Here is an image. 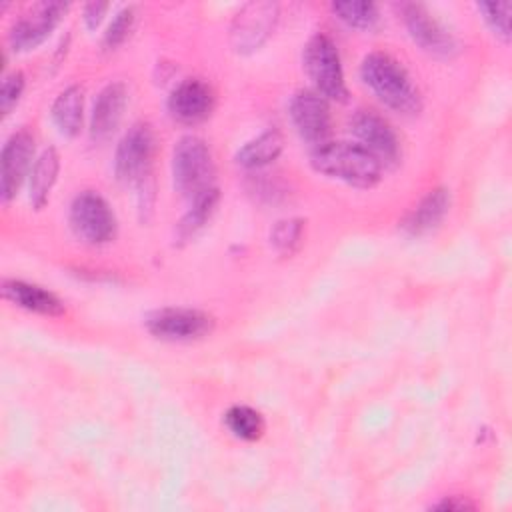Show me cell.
Returning a JSON list of instances; mask_svg holds the SVG:
<instances>
[{
    "label": "cell",
    "instance_id": "16",
    "mask_svg": "<svg viewBox=\"0 0 512 512\" xmlns=\"http://www.w3.org/2000/svg\"><path fill=\"white\" fill-rule=\"evenodd\" d=\"M2 294L14 306L34 312V314L62 316L66 312L64 302L54 292H50L38 284H30L26 280H16V278L4 280Z\"/></svg>",
    "mask_w": 512,
    "mask_h": 512
},
{
    "label": "cell",
    "instance_id": "27",
    "mask_svg": "<svg viewBox=\"0 0 512 512\" xmlns=\"http://www.w3.org/2000/svg\"><path fill=\"white\" fill-rule=\"evenodd\" d=\"M24 86H26V78L20 70H14L4 76L2 88H0V110L4 116L10 114L12 108L20 102Z\"/></svg>",
    "mask_w": 512,
    "mask_h": 512
},
{
    "label": "cell",
    "instance_id": "15",
    "mask_svg": "<svg viewBox=\"0 0 512 512\" xmlns=\"http://www.w3.org/2000/svg\"><path fill=\"white\" fill-rule=\"evenodd\" d=\"M128 102V90L122 82H110L106 84L92 106V114H90V136L96 142H104L108 140L124 114Z\"/></svg>",
    "mask_w": 512,
    "mask_h": 512
},
{
    "label": "cell",
    "instance_id": "11",
    "mask_svg": "<svg viewBox=\"0 0 512 512\" xmlns=\"http://www.w3.org/2000/svg\"><path fill=\"white\" fill-rule=\"evenodd\" d=\"M350 130L358 144L374 154L380 164H396L400 158V142L392 126L372 110H358L350 120Z\"/></svg>",
    "mask_w": 512,
    "mask_h": 512
},
{
    "label": "cell",
    "instance_id": "7",
    "mask_svg": "<svg viewBox=\"0 0 512 512\" xmlns=\"http://www.w3.org/2000/svg\"><path fill=\"white\" fill-rule=\"evenodd\" d=\"M144 322L152 336L168 342L200 340L214 330V318L208 312L184 306L158 308Z\"/></svg>",
    "mask_w": 512,
    "mask_h": 512
},
{
    "label": "cell",
    "instance_id": "4",
    "mask_svg": "<svg viewBox=\"0 0 512 512\" xmlns=\"http://www.w3.org/2000/svg\"><path fill=\"white\" fill-rule=\"evenodd\" d=\"M156 152L154 130L146 122H136L128 128L116 146L114 154V174L116 178L140 190L150 192L152 184V162Z\"/></svg>",
    "mask_w": 512,
    "mask_h": 512
},
{
    "label": "cell",
    "instance_id": "5",
    "mask_svg": "<svg viewBox=\"0 0 512 512\" xmlns=\"http://www.w3.org/2000/svg\"><path fill=\"white\" fill-rule=\"evenodd\" d=\"M302 64L320 96L336 102H344L348 98L340 54L330 36L322 32L310 36L302 52Z\"/></svg>",
    "mask_w": 512,
    "mask_h": 512
},
{
    "label": "cell",
    "instance_id": "9",
    "mask_svg": "<svg viewBox=\"0 0 512 512\" xmlns=\"http://www.w3.org/2000/svg\"><path fill=\"white\" fill-rule=\"evenodd\" d=\"M34 144V136L26 128H20L4 142L0 158V196L4 204L16 198L24 178L30 176L34 166Z\"/></svg>",
    "mask_w": 512,
    "mask_h": 512
},
{
    "label": "cell",
    "instance_id": "24",
    "mask_svg": "<svg viewBox=\"0 0 512 512\" xmlns=\"http://www.w3.org/2000/svg\"><path fill=\"white\" fill-rule=\"evenodd\" d=\"M304 234V222L300 218L278 220L270 232V244L278 254H292Z\"/></svg>",
    "mask_w": 512,
    "mask_h": 512
},
{
    "label": "cell",
    "instance_id": "18",
    "mask_svg": "<svg viewBox=\"0 0 512 512\" xmlns=\"http://www.w3.org/2000/svg\"><path fill=\"white\" fill-rule=\"evenodd\" d=\"M58 172H60V154L54 146H48L34 160V166L28 176V198L36 210H42L48 204L52 188L58 180Z\"/></svg>",
    "mask_w": 512,
    "mask_h": 512
},
{
    "label": "cell",
    "instance_id": "26",
    "mask_svg": "<svg viewBox=\"0 0 512 512\" xmlns=\"http://www.w3.org/2000/svg\"><path fill=\"white\" fill-rule=\"evenodd\" d=\"M132 24H134V10H132V8L120 10V12L114 16V20L110 22V26L106 28L104 38H102V46H104L106 50L118 48V46L126 40V36L130 34Z\"/></svg>",
    "mask_w": 512,
    "mask_h": 512
},
{
    "label": "cell",
    "instance_id": "12",
    "mask_svg": "<svg viewBox=\"0 0 512 512\" xmlns=\"http://www.w3.org/2000/svg\"><path fill=\"white\" fill-rule=\"evenodd\" d=\"M402 16L412 40L424 52L438 58H450L458 50L454 36L426 10V6L404 4Z\"/></svg>",
    "mask_w": 512,
    "mask_h": 512
},
{
    "label": "cell",
    "instance_id": "17",
    "mask_svg": "<svg viewBox=\"0 0 512 512\" xmlns=\"http://www.w3.org/2000/svg\"><path fill=\"white\" fill-rule=\"evenodd\" d=\"M448 208H450V192L444 186L434 188L426 192V196H422L420 202L402 218L400 230L408 236H422L434 230L444 220V216L448 214Z\"/></svg>",
    "mask_w": 512,
    "mask_h": 512
},
{
    "label": "cell",
    "instance_id": "10",
    "mask_svg": "<svg viewBox=\"0 0 512 512\" xmlns=\"http://www.w3.org/2000/svg\"><path fill=\"white\" fill-rule=\"evenodd\" d=\"M68 4L64 2H42L36 4L28 14L20 16L8 34L12 50L26 52L42 44L50 32L56 28L60 18L66 14Z\"/></svg>",
    "mask_w": 512,
    "mask_h": 512
},
{
    "label": "cell",
    "instance_id": "2",
    "mask_svg": "<svg viewBox=\"0 0 512 512\" xmlns=\"http://www.w3.org/2000/svg\"><path fill=\"white\" fill-rule=\"evenodd\" d=\"M316 172L356 188H372L382 178L380 160L358 142H326L310 152Z\"/></svg>",
    "mask_w": 512,
    "mask_h": 512
},
{
    "label": "cell",
    "instance_id": "13",
    "mask_svg": "<svg viewBox=\"0 0 512 512\" xmlns=\"http://www.w3.org/2000/svg\"><path fill=\"white\" fill-rule=\"evenodd\" d=\"M214 110V92L200 78H186L168 96V112L182 124H198Z\"/></svg>",
    "mask_w": 512,
    "mask_h": 512
},
{
    "label": "cell",
    "instance_id": "25",
    "mask_svg": "<svg viewBox=\"0 0 512 512\" xmlns=\"http://www.w3.org/2000/svg\"><path fill=\"white\" fill-rule=\"evenodd\" d=\"M478 12L482 14L488 28L498 36L502 42L510 40V2H480L476 4Z\"/></svg>",
    "mask_w": 512,
    "mask_h": 512
},
{
    "label": "cell",
    "instance_id": "28",
    "mask_svg": "<svg viewBox=\"0 0 512 512\" xmlns=\"http://www.w3.org/2000/svg\"><path fill=\"white\" fill-rule=\"evenodd\" d=\"M106 10H108V4H106V2H90V4H86V6H84V16H82L86 28H88V30L98 28V24L102 22Z\"/></svg>",
    "mask_w": 512,
    "mask_h": 512
},
{
    "label": "cell",
    "instance_id": "6",
    "mask_svg": "<svg viewBox=\"0 0 512 512\" xmlns=\"http://www.w3.org/2000/svg\"><path fill=\"white\" fill-rule=\"evenodd\" d=\"M70 228L86 244H108L116 236V216L106 198L94 190L74 196L68 212Z\"/></svg>",
    "mask_w": 512,
    "mask_h": 512
},
{
    "label": "cell",
    "instance_id": "22",
    "mask_svg": "<svg viewBox=\"0 0 512 512\" xmlns=\"http://www.w3.org/2000/svg\"><path fill=\"white\" fill-rule=\"evenodd\" d=\"M224 424L236 438L246 440V442L258 440L266 428L262 414L244 404H236V406L228 408L224 414Z\"/></svg>",
    "mask_w": 512,
    "mask_h": 512
},
{
    "label": "cell",
    "instance_id": "8",
    "mask_svg": "<svg viewBox=\"0 0 512 512\" xmlns=\"http://www.w3.org/2000/svg\"><path fill=\"white\" fill-rule=\"evenodd\" d=\"M288 114L304 142L312 144L314 148L328 142L332 128L330 106L328 100L316 90H298L290 100Z\"/></svg>",
    "mask_w": 512,
    "mask_h": 512
},
{
    "label": "cell",
    "instance_id": "14",
    "mask_svg": "<svg viewBox=\"0 0 512 512\" xmlns=\"http://www.w3.org/2000/svg\"><path fill=\"white\" fill-rule=\"evenodd\" d=\"M278 16V6L272 2L244 4L232 24V42L236 50H256L272 32Z\"/></svg>",
    "mask_w": 512,
    "mask_h": 512
},
{
    "label": "cell",
    "instance_id": "23",
    "mask_svg": "<svg viewBox=\"0 0 512 512\" xmlns=\"http://www.w3.org/2000/svg\"><path fill=\"white\" fill-rule=\"evenodd\" d=\"M330 10L350 28L370 30L378 22V8L372 2H334Z\"/></svg>",
    "mask_w": 512,
    "mask_h": 512
},
{
    "label": "cell",
    "instance_id": "29",
    "mask_svg": "<svg viewBox=\"0 0 512 512\" xmlns=\"http://www.w3.org/2000/svg\"><path fill=\"white\" fill-rule=\"evenodd\" d=\"M434 508L438 510H466V508H474V504L458 498V496H452V498H444L442 502L434 504Z\"/></svg>",
    "mask_w": 512,
    "mask_h": 512
},
{
    "label": "cell",
    "instance_id": "3",
    "mask_svg": "<svg viewBox=\"0 0 512 512\" xmlns=\"http://www.w3.org/2000/svg\"><path fill=\"white\" fill-rule=\"evenodd\" d=\"M214 158L208 144L194 134L182 136L172 150L174 188L190 202L214 188Z\"/></svg>",
    "mask_w": 512,
    "mask_h": 512
},
{
    "label": "cell",
    "instance_id": "21",
    "mask_svg": "<svg viewBox=\"0 0 512 512\" xmlns=\"http://www.w3.org/2000/svg\"><path fill=\"white\" fill-rule=\"evenodd\" d=\"M218 200H220V192L216 186L210 188L208 192H204L202 196L194 198L190 210L182 216V220L176 226L178 240H188L196 232H200L206 226V222L212 218V214L218 206Z\"/></svg>",
    "mask_w": 512,
    "mask_h": 512
},
{
    "label": "cell",
    "instance_id": "19",
    "mask_svg": "<svg viewBox=\"0 0 512 512\" xmlns=\"http://www.w3.org/2000/svg\"><path fill=\"white\" fill-rule=\"evenodd\" d=\"M284 148V138L278 130H264L256 138L248 140L234 156L236 164L246 170H258L272 164Z\"/></svg>",
    "mask_w": 512,
    "mask_h": 512
},
{
    "label": "cell",
    "instance_id": "1",
    "mask_svg": "<svg viewBox=\"0 0 512 512\" xmlns=\"http://www.w3.org/2000/svg\"><path fill=\"white\" fill-rule=\"evenodd\" d=\"M364 84L388 108L400 114H418L422 98L406 68L386 52H370L360 66Z\"/></svg>",
    "mask_w": 512,
    "mask_h": 512
},
{
    "label": "cell",
    "instance_id": "20",
    "mask_svg": "<svg viewBox=\"0 0 512 512\" xmlns=\"http://www.w3.org/2000/svg\"><path fill=\"white\" fill-rule=\"evenodd\" d=\"M52 120L60 134L76 136L84 120V90L78 84L64 88L52 104Z\"/></svg>",
    "mask_w": 512,
    "mask_h": 512
}]
</instances>
